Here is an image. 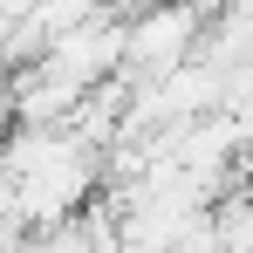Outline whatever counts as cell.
<instances>
[{
	"label": "cell",
	"instance_id": "cell-1",
	"mask_svg": "<svg viewBox=\"0 0 253 253\" xmlns=\"http://www.w3.org/2000/svg\"><path fill=\"white\" fill-rule=\"evenodd\" d=\"M206 42V21L185 14V7H165V14H130V42H124V83H165L171 69H185Z\"/></svg>",
	"mask_w": 253,
	"mask_h": 253
}]
</instances>
